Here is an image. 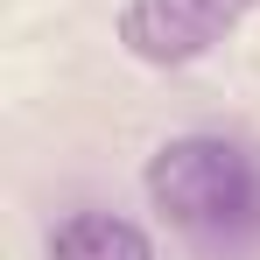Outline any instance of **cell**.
Segmentation results:
<instances>
[{
	"mask_svg": "<svg viewBox=\"0 0 260 260\" xmlns=\"http://www.w3.org/2000/svg\"><path fill=\"white\" fill-rule=\"evenodd\" d=\"M141 190L169 225L197 232V239H225V232L260 225V162L246 141H225V134L162 141L141 169Z\"/></svg>",
	"mask_w": 260,
	"mask_h": 260,
	"instance_id": "obj_1",
	"label": "cell"
},
{
	"mask_svg": "<svg viewBox=\"0 0 260 260\" xmlns=\"http://www.w3.org/2000/svg\"><path fill=\"white\" fill-rule=\"evenodd\" d=\"M260 0H127L120 7V43L141 63H197Z\"/></svg>",
	"mask_w": 260,
	"mask_h": 260,
	"instance_id": "obj_2",
	"label": "cell"
},
{
	"mask_svg": "<svg viewBox=\"0 0 260 260\" xmlns=\"http://www.w3.org/2000/svg\"><path fill=\"white\" fill-rule=\"evenodd\" d=\"M49 260H155V239L113 211H78L49 232Z\"/></svg>",
	"mask_w": 260,
	"mask_h": 260,
	"instance_id": "obj_3",
	"label": "cell"
}]
</instances>
